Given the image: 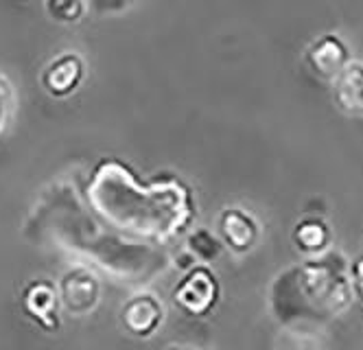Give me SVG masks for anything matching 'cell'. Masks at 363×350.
<instances>
[{
  "instance_id": "obj_6",
  "label": "cell",
  "mask_w": 363,
  "mask_h": 350,
  "mask_svg": "<svg viewBox=\"0 0 363 350\" xmlns=\"http://www.w3.org/2000/svg\"><path fill=\"white\" fill-rule=\"evenodd\" d=\"M22 307L38 324L46 331H57L60 327V298L57 287L50 280H35L22 293Z\"/></svg>"
},
{
  "instance_id": "obj_3",
  "label": "cell",
  "mask_w": 363,
  "mask_h": 350,
  "mask_svg": "<svg viewBox=\"0 0 363 350\" xmlns=\"http://www.w3.org/2000/svg\"><path fill=\"white\" fill-rule=\"evenodd\" d=\"M175 305L191 315H206L219 300V283L206 267H193L173 293Z\"/></svg>"
},
{
  "instance_id": "obj_10",
  "label": "cell",
  "mask_w": 363,
  "mask_h": 350,
  "mask_svg": "<svg viewBox=\"0 0 363 350\" xmlns=\"http://www.w3.org/2000/svg\"><path fill=\"white\" fill-rule=\"evenodd\" d=\"M346 58H348L346 46L335 35L320 38L306 50L308 66L313 68V72H318L320 77H326V79H335L340 75V70L346 66Z\"/></svg>"
},
{
  "instance_id": "obj_5",
  "label": "cell",
  "mask_w": 363,
  "mask_h": 350,
  "mask_svg": "<svg viewBox=\"0 0 363 350\" xmlns=\"http://www.w3.org/2000/svg\"><path fill=\"white\" fill-rule=\"evenodd\" d=\"M123 324L138 337H151L164 319V307L153 293H136L123 305Z\"/></svg>"
},
{
  "instance_id": "obj_2",
  "label": "cell",
  "mask_w": 363,
  "mask_h": 350,
  "mask_svg": "<svg viewBox=\"0 0 363 350\" xmlns=\"http://www.w3.org/2000/svg\"><path fill=\"white\" fill-rule=\"evenodd\" d=\"M342 252L308 256L280 272L272 285V311L282 324L300 319H330L348 309L352 283Z\"/></svg>"
},
{
  "instance_id": "obj_9",
  "label": "cell",
  "mask_w": 363,
  "mask_h": 350,
  "mask_svg": "<svg viewBox=\"0 0 363 350\" xmlns=\"http://www.w3.org/2000/svg\"><path fill=\"white\" fill-rule=\"evenodd\" d=\"M335 103L348 116H363V64H346L335 77Z\"/></svg>"
},
{
  "instance_id": "obj_4",
  "label": "cell",
  "mask_w": 363,
  "mask_h": 350,
  "mask_svg": "<svg viewBox=\"0 0 363 350\" xmlns=\"http://www.w3.org/2000/svg\"><path fill=\"white\" fill-rule=\"evenodd\" d=\"M60 307L70 315H88L96 309L101 300V285L88 269H70L57 283Z\"/></svg>"
},
{
  "instance_id": "obj_15",
  "label": "cell",
  "mask_w": 363,
  "mask_h": 350,
  "mask_svg": "<svg viewBox=\"0 0 363 350\" xmlns=\"http://www.w3.org/2000/svg\"><path fill=\"white\" fill-rule=\"evenodd\" d=\"M84 3L101 16H114V13H123L129 7H134L138 0H84Z\"/></svg>"
},
{
  "instance_id": "obj_7",
  "label": "cell",
  "mask_w": 363,
  "mask_h": 350,
  "mask_svg": "<svg viewBox=\"0 0 363 350\" xmlns=\"http://www.w3.org/2000/svg\"><path fill=\"white\" fill-rule=\"evenodd\" d=\"M219 230L221 236L225 239L228 248L237 254L250 252L256 246L258 234H261L256 219L243 208H225L219 219Z\"/></svg>"
},
{
  "instance_id": "obj_1",
  "label": "cell",
  "mask_w": 363,
  "mask_h": 350,
  "mask_svg": "<svg viewBox=\"0 0 363 350\" xmlns=\"http://www.w3.org/2000/svg\"><path fill=\"white\" fill-rule=\"evenodd\" d=\"M86 197L103 222L132 241L164 246L184 232L195 217L189 186L179 180L140 184L116 160H103L94 169Z\"/></svg>"
},
{
  "instance_id": "obj_11",
  "label": "cell",
  "mask_w": 363,
  "mask_h": 350,
  "mask_svg": "<svg viewBox=\"0 0 363 350\" xmlns=\"http://www.w3.org/2000/svg\"><path fill=\"white\" fill-rule=\"evenodd\" d=\"M294 244L304 256H320L330 246V228L320 217L302 219L294 228Z\"/></svg>"
},
{
  "instance_id": "obj_13",
  "label": "cell",
  "mask_w": 363,
  "mask_h": 350,
  "mask_svg": "<svg viewBox=\"0 0 363 350\" xmlns=\"http://www.w3.org/2000/svg\"><path fill=\"white\" fill-rule=\"evenodd\" d=\"M84 11H86L84 0H46V13L62 24L82 20Z\"/></svg>"
},
{
  "instance_id": "obj_8",
  "label": "cell",
  "mask_w": 363,
  "mask_h": 350,
  "mask_svg": "<svg viewBox=\"0 0 363 350\" xmlns=\"http://www.w3.org/2000/svg\"><path fill=\"white\" fill-rule=\"evenodd\" d=\"M84 79V60L77 53H64L50 62L42 75L44 88L53 97H68Z\"/></svg>"
},
{
  "instance_id": "obj_17",
  "label": "cell",
  "mask_w": 363,
  "mask_h": 350,
  "mask_svg": "<svg viewBox=\"0 0 363 350\" xmlns=\"http://www.w3.org/2000/svg\"><path fill=\"white\" fill-rule=\"evenodd\" d=\"M171 350H189V348H171Z\"/></svg>"
},
{
  "instance_id": "obj_12",
  "label": "cell",
  "mask_w": 363,
  "mask_h": 350,
  "mask_svg": "<svg viewBox=\"0 0 363 350\" xmlns=\"http://www.w3.org/2000/svg\"><path fill=\"white\" fill-rule=\"evenodd\" d=\"M186 250L193 254V258H199L203 263H213L221 256V241L206 228H197L195 232H191V236L186 239Z\"/></svg>"
},
{
  "instance_id": "obj_14",
  "label": "cell",
  "mask_w": 363,
  "mask_h": 350,
  "mask_svg": "<svg viewBox=\"0 0 363 350\" xmlns=\"http://www.w3.org/2000/svg\"><path fill=\"white\" fill-rule=\"evenodd\" d=\"M16 105H18L16 90L9 79L0 72V136H3L7 127L11 125V119L16 114Z\"/></svg>"
},
{
  "instance_id": "obj_16",
  "label": "cell",
  "mask_w": 363,
  "mask_h": 350,
  "mask_svg": "<svg viewBox=\"0 0 363 350\" xmlns=\"http://www.w3.org/2000/svg\"><path fill=\"white\" fill-rule=\"evenodd\" d=\"M348 274H350V283H352V291L357 293V298L363 302V252L361 256L348 265Z\"/></svg>"
}]
</instances>
